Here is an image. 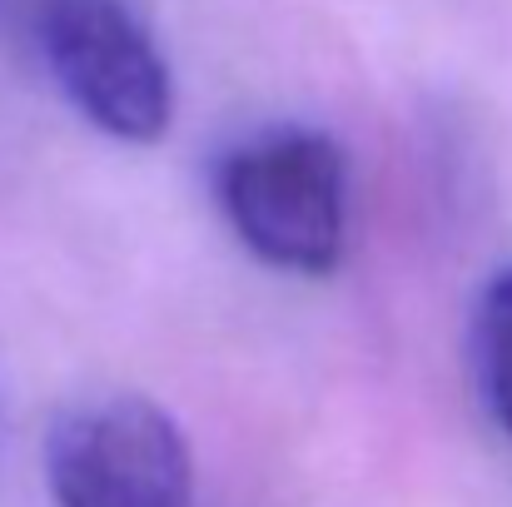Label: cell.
I'll list each match as a JSON object with an SVG mask.
<instances>
[{
  "label": "cell",
  "instance_id": "4",
  "mask_svg": "<svg viewBox=\"0 0 512 507\" xmlns=\"http://www.w3.org/2000/svg\"><path fill=\"white\" fill-rule=\"evenodd\" d=\"M473 373L493 423L512 438V269H498L473 309Z\"/></svg>",
  "mask_w": 512,
  "mask_h": 507
},
{
  "label": "cell",
  "instance_id": "1",
  "mask_svg": "<svg viewBox=\"0 0 512 507\" xmlns=\"http://www.w3.org/2000/svg\"><path fill=\"white\" fill-rule=\"evenodd\" d=\"M214 199L239 244L269 269L324 279L348 239V160L314 125H269L214 165Z\"/></svg>",
  "mask_w": 512,
  "mask_h": 507
},
{
  "label": "cell",
  "instance_id": "3",
  "mask_svg": "<svg viewBox=\"0 0 512 507\" xmlns=\"http://www.w3.org/2000/svg\"><path fill=\"white\" fill-rule=\"evenodd\" d=\"M55 507H194L189 438L140 393H100L65 408L45 438Z\"/></svg>",
  "mask_w": 512,
  "mask_h": 507
},
{
  "label": "cell",
  "instance_id": "2",
  "mask_svg": "<svg viewBox=\"0 0 512 507\" xmlns=\"http://www.w3.org/2000/svg\"><path fill=\"white\" fill-rule=\"evenodd\" d=\"M40 55L60 95L110 140L155 145L174 120V75L125 0H40Z\"/></svg>",
  "mask_w": 512,
  "mask_h": 507
}]
</instances>
